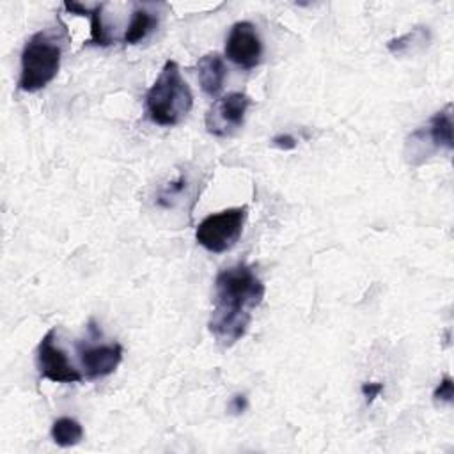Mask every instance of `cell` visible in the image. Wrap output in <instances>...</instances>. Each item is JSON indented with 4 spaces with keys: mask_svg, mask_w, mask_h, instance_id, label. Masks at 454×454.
Masks as SVG:
<instances>
[{
    "mask_svg": "<svg viewBox=\"0 0 454 454\" xmlns=\"http://www.w3.org/2000/svg\"><path fill=\"white\" fill-rule=\"evenodd\" d=\"M247 406H248V401H247V397H245L243 394H236V395H232L231 401H229V410H231L234 415L243 413V411L247 410Z\"/></svg>",
    "mask_w": 454,
    "mask_h": 454,
    "instance_id": "obj_18",
    "label": "cell"
},
{
    "mask_svg": "<svg viewBox=\"0 0 454 454\" xmlns=\"http://www.w3.org/2000/svg\"><path fill=\"white\" fill-rule=\"evenodd\" d=\"M35 365L41 378L53 383H82L83 374L71 365L66 353L55 344V328H50L37 344Z\"/></svg>",
    "mask_w": 454,
    "mask_h": 454,
    "instance_id": "obj_7",
    "label": "cell"
},
{
    "mask_svg": "<svg viewBox=\"0 0 454 454\" xmlns=\"http://www.w3.org/2000/svg\"><path fill=\"white\" fill-rule=\"evenodd\" d=\"M51 440L59 447H73L83 438V426L73 417H60L51 424Z\"/></svg>",
    "mask_w": 454,
    "mask_h": 454,
    "instance_id": "obj_13",
    "label": "cell"
},
{
    "mask_svg": "<svg viewBox=\"0 0 454 454\" xmlns=\"http://www.w3.org/2000/svg\"><path fill=\"white\" fill-rule=\"evenodd\" d=\"M156 27H158L156 12H153L145 5L137 4L133 12H131V18H129V23L126 27L122 41L126 44H138L144 39H147L156 30Z\"/></svg>",
    "mask_w": 454,
    "mask_h": 454,
    "instance_id": "obj_12",
    "label": "cell"
},
{
    "mask_svg": "<svg viewBox=\"0 0 454 454\" xmlns=\"http://www.w3.org/2000/svg\"><path fill=\"white\" fill-rule=\"evenodd\" d=\"M64 9L71 14H80V16H89L90 18V37H89V44L94 46H110L114 43L108 28L103 23V4L94 5V7H87L80 2H64Z\"/></svg>",
    "mask_w": 454,
    "mask_h": 454,
    "instance_id": "obj_11",
    "label": "cell"
},
{
    "mask_svg": "<svg viewBox=\"0 0 454 454\" xmlns=\"http://www.w3.org/2000/svg\"><path fill=\"white\" fill-rule=\"evenodd\" d=\"M247 211V206H241L207 215L202 222H199L195 229L197 243L213 254H223L231 250L241 238Z\"/></svg>",
    "mask_w": 454,
    "mask_h": 454,
    "instance_id": "obj_4",
    "label": "cell"
},
{
    "mask_svg": "<svg viewBox=\"0 0 454 454\" xmlns=\"http://www.w3.org/2000/svg\"><path fill=\"white\" fill-rule=\"evenodd\" d=\"M271 144L282 151H289V149H294L296 147V138L289 133H280V135H275L271 138Z\"/></svg>",
    "mask_w": 454,
    "mask_h": 454,
    "instance_id": "obj_17",
    "label": "cell"
},
{
    "mask_svg": "<svg viewBox=\"0 0 454 454\" xmlns=\"http://www.w3.org/2000/svg\"><path fill=\"white\" fill-rule=\"evenodd\" d=\"M193 106L190 85L181 76L176 60H167L145 92V114L158 126H177Z\"/></svg>",
    "mask_w": 454,
    "mask_h": 454,
    "instance_id": "obj_2",
    "label": "cell"
},
{
    "mask_svg": "<svg viewBox=\"0 0 454 454\" xmlns=\"http://www.w3.org/2000/svg\"><path fill=\"white\" fill-rule=\"evenodd\" d=\"M433 399L436 403H452L454 399V385H452V378L449 374H445L440 383L436 385L434 392H433Z\"/></svg>",
    "mask_w": 454,
    "mask_h": 454,
    "instance_id": "obj_15",
    "label": "cell"
},
{
    "mask_svg": "<svg viewBox=\"0 0 454 454\" xmlns=\"http://www.w3.org/2000/svg\"><path fill=\"white\" fill-rule=\"evenodd\" d=\"M62 60V44L48 30H39L28 37L21 50V69L18 89L37 92L44 89L59 73Z\"/></svg>",
    "mask_w": 454,
    "mask_h": 454,
    "instance_id": "obj_3",
    "label": "cell"
},
{
    "mask_svg": "<svg viewBox=\"0 0 454 454\" xmlns=\"http://www.w3.org/2000/svg\"><path fill=\"white\" fill-rule=\"evenodd\" d=\"M410 145V161H413L415 156H427L438 149L452 151V105L449 103L443 110L436 112L426 126L415 129L406 142V147Z\"/></svg>",
    "mask_w": 454,
    "mask_h": 454,
    "instance_id": "obj_5",
    "label": "cell"
},
{
    "mask_svg": "<svg viewBox=\"0 0 454 454\" xmlns=\"http://www.w3.org/2000/svg\"><path fill=\"white\" fill-rule=\"evenodd\" d=\"M383 392V383H378V381H365L362 383V394L365 397V401L371 404L380 394Z\"/></svg>",
    "mask_w": 454,
    "mask_h": 454,
    "instance_id": "obj_16",
    "label": "cell"
},
{
    "mask_svg": "<svg viewBox=\"0 0 454 454\" xmlns=\"http://www.w3.org/2000/svg\"><path fill=\"white\" fill-rule=\"evenodd\" d=\"M250 103L252 101L245 92H229L215 99L204 119L207 133L220 138L231 137L243 126Z\"/></svg>",
    "mask_w": 454,
    "mask_h": 454,
    "instance_id": "obj_6",
    "label": "cell"
},
{
    "mask_svg": "<svg viewBox=\"0 0 454 454\" xmlns=\"http://www.w3.org/2000/svg\"><path fill=\"white\" fill-rule=\"evenodd\" d=\"M227 76V67L223 62V57L216 51H209L202 55L197 62V80L200 89L211 96L216 98L222 89Z\"/></svg>",
    "mask_w": 454,
    "mask_h": 454,
    "instance_id": "obj_10",
    "label": "cell"
},
{
    "mask_svg": "<svg viewBox=\"0 0 454 454\" xmlns=\"http://www.w3.org/2000/svg\"><path fill=\"white\" fill-rule=\"evenodd\" d=\"M264 294L262 280L245 262L225 268L216 275L207 326L220 346L231 348L247 333L252 314L262 303Z\"/></svg>",
    "mask_w": 454,
    "mask_h": 454,
    "instance_id": "obj_1",
    "label": "cell"
},
{
    "mask_svg": "<svg viewBox=\"0 0 454 454\" xmlns=\"http://www.w3.org/2000/svg\"><path fill=\"white\" fill-rule=\"evenodd\" d=\"M429 41V30L424 27H415L410 32H406L404 35L388 41L387 48L394 53V55H403V53H410L413 51L415 46H424Z\"/></svg>",
    "mask_w": 454,
    "mask_h": 454,
    "instance_id": "obj_14",
    "label": "cell"
},
{
    "mask_svg": "<svg viewBox=\"0 0 454 454\" xmlns=\"http://www.w3.org/2000/svg\"><path fill=\"white\" fill-rule=\"evenodd\" d=\"M76 353H78L82 374L85 380H90V381L112 374L122 360V346L119 342H112V344L76 342Z\"/></svg>",
    "mask_w": 454,
    "mask_h": 454,
    "instance_id": "obj_9",
    "label": "cell"
},
{
    "mask_svg": "<svg viewBox=\"0 0 454 454\" xmlns=\"http://www.w3.org/2000/svg\"><path fill=\"white\" fill-rule=\"evenodd\" d=\"M225 57L241 69H254L262 57V43L250 21H236L225 39Z\"/></svg>",
    "mask_w": 454,
    "mask_h": 454,
    "instance_id": "obj_8",
    "label": "cell"
}]
</instances>
